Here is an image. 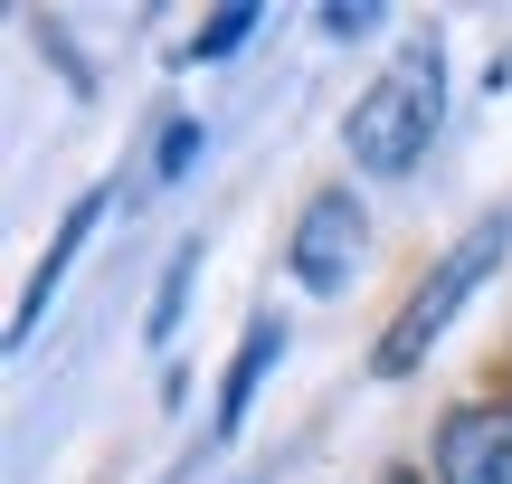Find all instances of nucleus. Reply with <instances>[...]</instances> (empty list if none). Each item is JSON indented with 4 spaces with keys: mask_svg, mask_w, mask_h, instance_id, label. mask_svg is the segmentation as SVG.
Wrapping results in <instances>:
<instances>
[{
    "mask_svg": "<svg viewBox=\"0 0 512 484\" xmlns=\"http://www.w3.org/2000/svg\"><path fill=\"white\" fill-rule=\"evenodd\" d=\"M437 124H446V48L418 38V48H399L361 95H351V114H342L351 171H370V181H408V171L427 162V143H437Z\"/></svg>",
    "mask_w": 512,
    "mask_h": 484,
    "instance_id": "nucleus-1",
    "label": "nucleus"
},
{
    "mask_svg": "<svg viewBox=\"0 0 512 484\" xmlns=\"http://www.w3.org/2000/svg\"><path fill=\"white\" fill-rule=\"evenodd\" d=\"M503 257H512V219H475V228H465V238L446 247L437 266H427V285H418V295L399 304V323L380 333L370 371H380V380H408V371H418V361H427V352L446 342V323H456L465 304L484 295V276H494Z\"/></svg>",
    "mask_w": 512,
    "mask_h": 484,
    "instance_id": "nucleus-2",
    "label": "nucleus"
},
{
    "mask_svg": "<svg viewBox=\"0 0 512 484\" xmlns=\"http://www.w3.org/2000/svg\"><path fill=\"white\" fill-rule=\"evenodd\" d=\"M370 247V209L351 200V190H313L304 209H294V238H285V276L304 285V295H342L351 266H361Z\"/></svg>",
    "mask_w": 512,
    "mask_h": 484,
    "instance_id": "nucleus-3",
    "label": "nucleus"
},
{
    "mask_svg": "<svg viewBox=\"0 0 512 484\" xmlns=\"http://www.w3.org/2000/svg\"><path fill=\"white\" fill-rule=\"evenodd\" d=\"M437 484H512V409H456L437 428Z\"/></svg>",
    "mask_w": 512,
    "mask_h": 484,
    "instance_id": "nucleus-4",
    "label": "nucleus"
},
{
    "mask_svg": "<svg viewBox=\"0 0 512 484\" xmlns=\"http://www.w3.org/2000/svg\"><path fill=\"white\" fill-rule=\"evenodd\" d=\"M95 209H105V190H86V200L67 209V228H57V238H48V257H38V276H29V295H19V314H10V352H19V342L38 333V314H48V304H57V285H67V266H76V247L95 238Z\"/></svg>",
    "mask_w": 512,
    "mask_h": 484,
    "instance_id": "nucleus-5",
    "label": "nucleus"
},
{
    "mask_svg": "<svg viewBox=\"0 0 512 484\" xmlns=\"http://www.w3.org/2000/svg\"><path fill=\"white\" fill-rule=\"evenodd\" d=\"M275 361H285V323H275V314H256V323H247V342H238V361H228L219 428H209V437H238V428H247V409H256V380H266Z\"/></svg>",
    "mask_w": 512,
    "mask_h": 484,
    "instance_id": "nucleus-6",
    "label": "nucleus"
},
{
    "mask_svg": "<svg viewBox=\"0 0 512 484\" xmlns=\"http://www.w3.org/2000/svg\"><path fill=\"white\" fill-rule=\"evenodd\" d=\"M190 276H200V238L171 247V266H162V295H152V314H143V342H152V352L181 333V314H190Z\"/></svg>",
    "mask_w": 512,
    "mask_h": 484,
    "instance_id": "nucleus-7",
    "label": "nucleus"
},
{
    "mask_svg": "<svg viewBox=\"0 0 512 484\" xmlns=\"http://www.w3.org/2000/svg\"><path fill=\"white\" fill-rule=\"evenodd\" d=\"M256 19H266L256 0H228V10H209L200 29H190V48H181V57H209V67H219V57H238L247 38H256Z\"/></svg>",
    "mask_w": 512,
    "mask_h": 484,
    "instance_id": "nucleus-8",
    "label": "nucleus"
},
{
    "mask_svg": "<svg viewBox=\"0 0 512 484\" xmlns=\"http://www.w3.org/2000/svg\"><path fill=\"white\" fill-rule=\"evenodd\" d=\"M380 29V0H323V38H370Z\"/></svg>",
    "mask_w": 512,
    "mask_h": 484,
    "instance_id": "nucleus-9",
    "label": "nucleus"
},
{
    "mask_svg": "<svg viewBox=\"0 0 512 484\" xmlns=\"http://www.w3.org/2000/svg\"><path fill=\"white\" fill-rule=\"evenodd\" d=\"M200 143H209L200 124H171V133H162V181H181V171L200 162Z\"/></svg>",
    "mask_w": 512,
    "mask_h": 484,
    "instance_id": "nucleus-10",
    "label": "nucleus"
}]
</instances>
